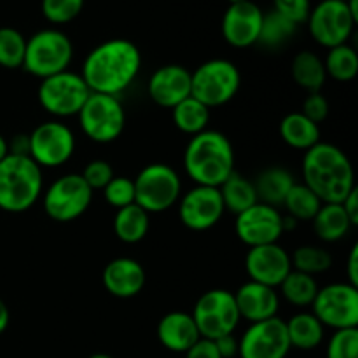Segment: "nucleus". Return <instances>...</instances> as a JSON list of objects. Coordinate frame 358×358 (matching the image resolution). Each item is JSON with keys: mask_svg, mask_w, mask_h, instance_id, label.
<instances>
[{"mask_svg": "<svg viewBox=\"0 0 358 358\" xmlns=\"http://www.w3.org/2000/svg\"><path fill=\"white\" fill-rule=\"evenodd\" d=\"M142 69L140 49L128 38H110L91 49L80 70L91 93L117 96L124 93Z\"/></svg>", "mask_w": 358, "mask_h": 358, "instance_id": "nucleus-1", "label": "nucleus"}, {"mask_svg": "<svg viewBox=\"0 0 358 358\" xmlns=\"http://www.w3.org/2000/svg\"><path fill=\"white\" fill-rule=\"evenodd\" d=\"M304 185L318 196L322 203H343L357 187L352 161L339 147L318 142L304 152Z\"/></svg>", "mask_w": 358, "mask_h": 358, "instance_id": "nucleus-2", "label": "nucleus"}, {"mask_svg": "<svg viewBox=\"0 0 358 358\" xmlns=\"http://www.w3.org/2000/svg\"><path fill=\"white\" fill-rule=\"evenodd\" d=\"M184 170L196 185L219 187L234 171L233 143L215 129L191 136L184 152Z\"/></svg>", "mask_w": 358, "mask_h": 358, "instance_id": "nucleus-3", "label": "nucleus"}, {"mask_svg": "<svg viewBox=\"0 0 358 358\" xmlns=\"http://www.w3.org/2000/svg\"><path fill=\"white\" fill-rule=\"evenodd\" d=\"M42 168L30 156L7 154L0 161V210L23 213L41 199Z\"/></svg>", "mask_w": 358, "mask_h": 358, "instance_id": "nucleus-4", "label": "nucleus"}, {"mask_svg": "<svg viewBox=\"0 0 358 358\" xmlns=\"http://www.w3.org/2000/svg\"><path fill=\"white\" fill-rule=\"evenodd\" d=\"M72 58V41L63 31L48 28L27 38L23 69L42 80L69 70Z\"/></svg>", "mask_w": 358, "mask_h": 358, "instance_id": "nucleus-5", "label": "nucleus"}, {"mask_svg": "<svg viewBox=\"0 0 358 358\" xmlns=\"http://www.w3.org/2000/svg\"><path fill=\"white\" fill-rule=\"evenodd\" d=\"M241 73L229 59H208L191 72V96L208 108L222 107L236 96Z\"/></svg>", "mask_w": 358, "mask_h": 358, "instance_id": "nucleus-6", "label": "nucleus"}, {"mask_svg": "<svg viewBox=\"0 0 358 358\" xmlns=\"http://www.w3.org/2000/svg\"><path fill=\"white\" fill-rule=\"evenodd\" d=\"M135 184V203L147 213H161L178 203L182 182L175 168L164 163L147 164L140 170Z\"/></svg>", "mask_w": 358, "mask_h": 358, "instance_id": "nucleus-7", "label": "nucleus"}, {"mask_svg": "<svg viewBox=\"0 0 358 358\" xmlns=\"http://www.w3.org/2000/svg\"><path fill=\"white\" fill-rule=\"evenodd\" d=\"M77 117L84 135L96 143L114 142L126 126L124 107L117 96L110 94L91 93Z\"/></svg>", "mask_w": 358, "mask_h": 358, "instance_id": "nucleus-8", "label": "nucleus"}, {"mask_svg": "<svg viewBox=\"0 0 358 358\" xmlns=\"http://www.w3.org/2000/svg\"><path fill=\"white\" fill-rule=\"evenodd\" d=\"M93 201V191L80 173H66L56 178L42 192V206L49 219L56 222H72L86 213Z\"/></svg>", "mask_w": 358, "mask_h": 358, "instance_id": "nucleus-9", "label": "nucleus"}, {"mask_svg": "<svg viewBox=\"0 0 358 358\" xmlns=\"http://www.w3.org/2000/svg\"><path fill=\"white\" fill-rule=\"evenodd\" d=\"M91 91L80 73L59 72L41 80L37 98L41 107L55 117H72L80 112Z\"/></svg>", "mask_w": 358, "mask_h": 358, "instance_id": "nucleus-10", "label": "nucleus"}, {"mask_svg": "<svg viewBox=\"0 0 358 358\" xmlns=\"http://www.w3.org/2000/svg\"><path fill=\"white\" fill-rule=\"evenodd\" d=\"M191 315L199 336L212 341L222 336L234 334L241 320L234 294L226 289H213L203 294L194 304Z\"/></svg>", "mask_w": 358, "mask_h": 358, "instance_id": "nucleus-11", "label": "nucleus"}, {"mask_svg": "<svg viewBox=\"0 0 358 358\" xmlns=\"http://www.w3.org/2000/svg\"><path fill=\"white\" fill-rule=\"evenodd\" d=\"M311 313L324 327H331L332 331L358 329V289L348 282L331 283L318 289Z\"/></svg>", "mask_w": 358, "mask_h": 358, "instance_id": "nucleus-12", "label": "nucleus"}, {"mask_svg": "<svg viewBox=\"0 0 358 358\" xmlns=\"http://www.w3.org/2000/svg\"><path fill=\"white\" fill-rule=\"evenodd\" d=\"M306 23L311 37L320 45L331 49L348 44L357 20L350 13L348 3L343 0H322L310 10Z\"/></svg>", "mask_w": 358, "mask_h": 358, "instance_id": "nucleus-13", "label": "nucleus"}, {"mask_svg": "<svg viewBox=\"0 0 358 358\" xmlns=\"http://www.w3.org/2000/svg\"><path fill=\"white\" fill-rule=\"evenodd\" d=\"M30 157L41 168L69 163L76 150V135L62 121H45L30 133Z\"/></svg>", "mask_w": 358, "mask_h": 358, "instance_id": "nucleus-14", "label": "nucleus"}, {"mask_svg": "<svg viewBox=\"0 0 358 358\" xmlns=\"http://www.w3.org/2000/svg\"><path fill=\"white\" fill-rule=\"evenodd\" d=\"M238 341L240 358H287L292 350L285 320L280 317L250 324Z\"/></svg>", "mask_w": 358, "mask_h": 358, "instance_id": "nucleus-15", "label": "nucleus"}, {"mask_svg": "<svg viewBox=\"0 0 358 358\" xmlns=\"http://www.w3.org/2000/svg\"><path fill=\"white\" fill-rule=\"evenodd\" d=\"M234 231L248 248L278 243L283 231V215L278 208L257 201L245 212L238 213Z\"/></svg>", "mask_w": 358, "mask_h": 358, "instance_id": "nucleus-16", "label": "nucleus"}, {"mask_svg": "<svg viewBox=\"0 0 358 358\" xmlns=\"http://www.w3.org/2000/svg\"><path fill=\"white\" fill-rule=\"evenodd\" d=\"M226 213L219 187L194 185L178 199L180 222L191 231H208Z\"/></svg>", "mask_w": 358, "mask_h": 358, "instance_id": "nucleus-17", "label": "nucleus"}, {"mask_svg": "<svg viewBox=\"0 0 358 358\" xmlns=\"http://www.w3.org/2000/svg\"><path fill=\"white\" fill-rule=\"evenodd\" d=\"M245 269L252 282L278 289L280 283L292 271V261L289 252L278 243L261 245V247L248 248Z\"/></svg>", "mask_w": 358, "mask_h": 358, "instance_id": "nucleus-18", "label": "nucleus"}, {"mask_svg": "<svg viewBox=\"0 0 358 358\" xmlns=\"http://www.w3.org/2000/svg\"><path fill=\"white\" fill-rule=\"evenodd\" d=\"M264 13L252 0L231 3L222 17V35L233 48L243 49L257 44Z\"/></svg>", "mask_w": 358, "mask_h": 358, "instance_id": "nucleus-19", "label": "nucleus"}, {"mask_svg": "<svg viewBox=\"0 0 358 358\" xmlns=\"http://www.w3.org/2000/svg\"><path fill=\"white\" fill-rule=\"evenodd\" d=\"M149 96L154 103L164 108H173L191 96V72L182 65L159 66L149 79Z\"/></svg>", "mask_w": 358, "mask_h": 358, "instance_id": "nucleus-20", "label": "nucleus"}, {"mask_svg": "<svg viewBox=\"0 0 358 358\" xmlns=\"http://www.w3.org/2000/svg\"><path fill=\"white\" fill-rule=\"evenodd\" d=\"M233 294L240 318H245L248 324L278 317L280 294L273 287L248 280Z\"/></svg>", "mask_w": 358, "mask_h": 358, "instance_id": "nucleus-21", "label": "nucleus"}, {"mask_svg": "<svg viewBox=\"0 0 358 358\" xmlns=\"http://www.w3.org/2000/svg\"><path fill=\"white\" fill-rule=\"evenodd\" d=\"M145 269L131 257H117L108 262L101 275V282L110 296L131 299L145 287Z\"/></svg>", "mask_w": 358, "mask_h": 358, "instance_id": "nucleus-22", "label": "nucleus"}, {"mask_svg": "<svg viewBox=\"0 0 358 358\" xmlns=\"http://www.w3.org/2000/svg\"><path fill=\"white\" fill-rule=\"evenodd\" d=\"M157 339L161 345L173 353H185L201 336L191 313L171 311L157 324Z\"/></svg>", "mask_w": 358, "mask_h": 358, "instance_id": "nucleus-23", "label": "nucleus"}, {"mask_svg": "<svg viewBox=\"0 0 358 358\" xmlns=\"http://www.w3.org/2000/svg\"><path fill=\"white\" fill-rule=\"evenodd\" d=\"M294 184H296L294 175L289 170L280 166H271L268 170L261 171L259 177L254 180L259 201L275 206V208L283 205Z\"/></svg>", "mask_w": 358, "mask_h": 358, "instance_id": "nucleus-24", "label": "nucleus"}, {"mask_svg": "<svg viewBox=\"0 0 358 358\" xmlns=\"http://www.w3.org/2000/svg\"><path fill=\"white\" fill-rule=\"evenodd\" d=\"M280 136L289 147L306 152L320 142V128L301 112H292L280 122Z\"/></svg>", "mask_w": 358, "mask_h": 358, "instance_id": "nucleus-25", "label": "nucleus"}, {"mask_svg": "<svg viewBox=\"0 0 358 358\" xmlns=\"http://www.w3.org/2000/svg\"><path fill=\"white\" fill-rule=\"evenodd\" d=\"M285 325L292 348L310 352V350L320 346L322 341H324L325 327L311 311L296 313L289 322H285Z\"/></svg>", "mask_w": 358, "mask_h": 358, "instance_id": "nucleus-26", "label": "nucleus"}, {"mask_svg": "<svg viewBox=\"0 0 358 358\" xmlns=\"http://www.w3.org/2000/svg\"><path fill=\"white\" fill-rule=\"evenodd\" d=\"M311 222H313L317 236L327 243H336V241L343 240L353 227L341 203H324Z\"/></svg>", "mask_w": 358, "mask_h": 358, "instance_id": "nucleus-27", "label": "nucleus"}, {"mask_svg": "<svg viewBox=\"0 0 358 358\" xmlns=\"http://www.w3.org/2000/svg\"><path fill=\"white\" fill-rule=\"evenodd\" d=\"M150 227V215L136 203L119 208L114 217V233L124 243L133 245L147 236Z\"/></svg>", "mask_w": 358, "mask_h": 358, "instance_id": "nucleus-28", "label": "nucleus"}, {"mask_svg": "<svg viewBox=\"0 0 358 358\" xmlns=\"http://www.w3.org/2000/svg\"><path fill=\"white\" fill-rule=\"evenodd\" d=\"M219 192L226 212H233L234 215L245 212L259 201L254 182L245 178L243 175L236 173V171H233L229 178L219 185Z\"/></svg>", "mask_w": 358, "mask_h": 358, "instance_id": "nucleus-29", "label": "nucleus"}, {"mask_svg": "<svg viewBox=\"0 0 358 358\" xmlns=\"http://www.w3.org/2000/svg\"><path fill=\"white\" fill-rule=\"evenodd\" d=\"M292 77L297 86L306 90L308 93H318L327 79L324 59L313 51L297 52L292 62Z\"/></svg>", "mask_w": 358, "mask_h": 358, "instance_id": "nucleus-30", "label": "nucleus"}, {"mask_svg": "<svg viewBox=\"0 0 358 358\" xmlns=\"http://www.w3.org/2000/svg\"><path fill=\"white\" fill-rule=\"evenodd\" d=\"M171 119L177 129H180L185 135L194 136L208 129L210 108L196 98L189 96L171 108Z\"/></svg>", "mask_w": 358, "mask_h": 358, "instance_id": "nucleus-31", "label": "nucleus"}, {"mask_svg": "<svg viewBox=\"0 0 358 358\" xmlns=\"http://www.w3.org/2000/svg\"><path fill=\"white\" fill-rule=\"evenodd\" d=\"M280 296L290 303L296 308H306L311 306L317 297L318 292V283L315 276L306 275V273H301L292 269V271L287 275V278L280 283Z\"/></svg>", "mask_w": 358, "mask_h": 358, "instance_id": "nucleus-32", "label": "nucleus"}, {"mask_svg": "<svg viewBox=\"0 0 358 358\" xmlns=\"http://www.w3.org/2000/svg\"><path fill=\"white\" fill-rule=\"evenodd\" d=\"M325 73L338 83H350L358 73V55L348 44L336 45L329 49L324 59Z\"/></svg>", "mask_w": 358, "mask_h": 358, "instance_id": "nucleus-33", "label": "nucleus"}, {"mask_svg": "<svg viewBox=\"0 0 358 358\" xmlns=\"http://www.w3.org/2000/svg\"><path fill=\"white\" fill-rule=\"evenodd\" d=\"M322 205L324 203L318 199V196L308 185L296 182L282 206L289 212V217L299 222V220H313V217L317 215Z\"/></svg>", "mask_w": 358, "mask_h": 358, "instance_id": "nucleus-34", "label": "nucleus"}, {"mask_svg": "<svg viewBox=\"0 0 358 358\" xmlns=\"http://www.w3.org/2000/svg\"><path fill=\"white\" fill-rule=\"evenodd\" d=\"M297 24L289 21L287 17H283L282 14H278L276 10L264 14L262 16V24L261 31H259L257 44L266 45V48H280L285 42H289L290 38L296 35Z\"/></svg>", "mask_w": 358, "mask_h": 358, "instance_id": "nucleus-35", "label": "nucleus"}, {"mask_svg": "<svg viewBox=\"0 0 358 358\" xmlns=\"http://www.w3.org/2000/svg\"><path fill=\"white\" fill-rule=\"evenodd\" d=\"M292 261V269L301 273H306L310 276L322 275L332 266V255L325 248L317 247V245H303L296 248L290 255Z\"/></svg>", "mask_w": 358, "mask_h": 358, "instance_id": "nucleus-36", "label": "nucleus"}, {"mask_svg": "<svg viewBox=\"0 0 358 358\" xmlns=\"http://www.w3.org/2000/svg\"><path fill=\"white\" fill-rule=\"evenodd\" d=\"M27 38L20 30L10 27L0 28V66L20 69L24 62Z\"/></svg>", "mask_w": 358, "mask_h": 358, "instance_id": "nucleus-37", "label": "nucleus"}, {"mask_svg": "<svg viewBox=\"0 0 358 358\" xmlns=\"http://www.w3.org/2000/svg\"><path fill=\"white\" fill-rule=\"evenodd\" d=\"M42 14L52 24H65L76 20L84 7V0H42Z\"/></svg>", "mask_w": 358, "mask_h": 358, "instance_id": "nucleus-38", "label": "nucleus"}, {"mask_svg": "<svg viewBox=\"0 0 358 358\" xmlns=\"http://www.w3.org/2000/svg\"><path fill=\"white\" fill-rule=\"evenodd\" d=\"M103 198L114 208H124V206L135 203V184L128 177H114L103 187Z\"/></svg>", "mask_w": 358, "mask_h": 358, "instance_id": "nucleus-39", "label": "nucleus"}, {"mask_svg": "<svg viewBox=\"0 0 358 358\" xmlns=\"http://www.w3.org/2000/svg\"><path fill=\"white\" fill-rule=\"evenodd\" d=\"M327 358H358V329L334 331L327 345Z\"/></svg>", "mask_w": 358, "mask_h": 358, "instance_id": "nucleus-40", "label": "nucleus"}, {"mask_svg": "<svg viewBox=\"0 0 358 358\" xmlns=\"http://www.w3.org/2000/svg\"><path fill=\"white\" fill-rule=\"evenodd\" d=\"M80 177H83L84 182L90 185L91 191H98V189L103 191L105 185H107L115 175H114V170H112L110 163H107V161L103 159H94L86 164V168L83 170Z\"/></svg>", "mask_w": 358, "mask_h": 358, "instance_id": "nucleus-41", "label": "nucleus"}, {"mask_svg": "<svg viewBox=\"0 0 358 358\" xmlns=\"http://www.w3.org/2000/svg\"><path fill=\"white\" fill-rule=\"evenodd\" d=\"M275 10L299 27L306 23L311 10L310 0H275Z\"/></svg>", "mask_w": 358, "mask_h": 358, "instance_id": "nucleus-42", "label": "nucleus"}, {"mask_svg": "<svg viewBox=\"0 0 358 358\" xmlns=\"http://www.w3.org/2000/svg\"><path fill=\"white\" fill-rule=\"evenodd\" d=\"M301 114L306 115L310 121H313L315 124H320L322 121H325L329 115V101L324 94L318 91V93H310L308 98L303 103V110Z\"/></svg>", "mask_w": 358, "mask_h": 358, "instance_id": "nucleus-43", "label": "nucleus"}, {"mask_svg": "<svg viewBox=\"0 0 358 358\" xmlns=\"http://www.w3.org/2000/svg\"><path fill=\"white\" fill-rule=\"evenodd\" d=\"M184 355L185 358H220L215 343L205 338H199Z\"/></svg>", "mask_w": 358, "mask_h": 358, "instance_id": "nucleus-44", "label": "nucleus"}, {"mask_svg": "<svg viewBox=\"0 0 358 358\" xmlns=\"http://www.w3.org/2000/svg\"><path fill=\"white\" fill-rule=\"evenodd\" d=\"M213 343L219 350L220 358H234L240 353V341H238V338H234V334L222 336V338L215 339Z\"/></svg>", "mask_w": 358, "mask_h": 358, "instance_id": "nucleus-45", "label": "nucleus"}, {"mask_svg": "<svg viewBox=\"0 0 358 358\" xmlns=\"http://www.w3.org/2000/svg\"><path fill=\"white\" fill-rule=\"evenodd\" d=\"M341 206H343V210H345L346 215H348L352 226H357L358 224V189L357 187L353 189V191L350 192L345 199H343Z\"/></svg>", "mask_w": 358, "mask_h": 358, "instance_id": "nucleus-46", "label": "nucleus"}, {"mask_svg": "<svg viewBox=\"0 0 358 358\" xmlns=\"http://www.w3.org/2000/svg\"><path fill=\"white\" fill-rule=\"evenodd\" d=\"M346 276H348L350 285L358 289V245H353L350 250L348 261H346Z\"/></svg>", "mask_w": 358, "mask_h": 358, "instance_id": "nucleus-47", "label": "nucleus"}, {"mask_svg": "<svg viewBox=\"0 0 358 358\" xmlns=\"http://www.w3.org/2000/svg\"><path fill=\"white\" fill-rule=\"evenodd\" d=\"M9 143V154L16 156H30V136L28 135H16Z\"/></svg>", "mask_w": 358, "mask_h": 358, "instance_id": "nucleus-48", "label": "nucleus"}, {"mask_svg": "<svg viewBox=\"0 0 358 358\" xmlns=\"http://www.w3.org/2000/svg\"><path fill=\"white\" fill-rule=\"evenodd\" d=\"M9 322H10L9 308H7V304L0 299V334L6 332V329L9 327Z\"/></svg>", "mask_w": 358, "mask_h": 358, "instance_id": "nucleus-49", "label": "nucleus"}, {"mask_svg": "<svg viewBox=\"0 0 358 358\" xmlns=\"http://www.w3.org/2000/svg\"><path fill=\"white\" fill-rule=\"evenodd\" d=\"M7 154H9V143H7V140L0 135V161H2Z\"/></svg>", "mask_w": 358, "mask_h": 358, "instance_id": "nucleus-50", "label": "nucleus"}, {"mask_svg": "<svg viewBox=\"0 0 358 358\" xmlns=\"http://www.w3.org/2000/svg\"><path fill=\"white\" fill-rule=\"evenodd\" d=\"M87 358H114V357L108 355V353H93V355Z\"/></svg>", "mask_w": 358, "mask_h": 358, "instance_id": "nucleus-51", "label": "nucleus"}, {"mask_svg": "<svg viewBox=\"0 0 358 358\" xmlns=\"http://www.w3.org/2000/svg\"><path fill=\"white\" fill-rule=\"evenodd\" d=\"M229 3H240V2H247V0H227Z\"/></svg>", "mask_w": 358, "mask_h": 358, "instance_id": "nucleus-52", "label": "nucleus"}, {"mask_svg": "<svg viewBox=\"0 0 358 358\" xmlns=\"http://www.w3.org/2000/svg\"><path fill=\"white\" fill-rule=\"evenodd\" d=\"M343 2H346V0H343Z\"/></svg>", "mask_w": 358, "mask_h": 358, "instance_id": "nucleus-53", "label": "nucleus"}]
</instances>
